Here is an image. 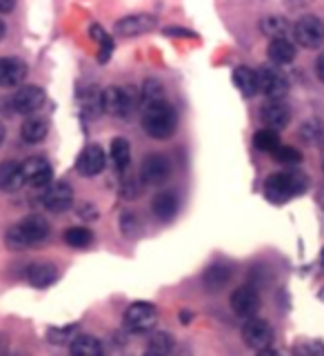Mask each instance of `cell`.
<instances>
[{
	"label": "cell",
	"mask_w": 324,
	"mask_h": 356,
	"mask_svg": "<svg viewBox=\"0 0 324 356\" xmlns=\"http://www.w3.org/2000/svg\"><path fill=\"white\" fill-rule=\"evenodd\" d=\"M320 265H322V270H324V250H322V254H320Z\"/></svg>",
	"instance_id": "44"
},
{
	"label": "cell",
	"mask_w": 324,
	"mask_h": 356,
	"mask_svg": "<svg viewBox=\"0 0 324 356\" xmlns=\"http://www.w3.org/2000/svg\"><path fill=\"white\" fill-rule=\"evenodd\" d=\"M27 278L31 285L36 287H49L56 278H58V270L51 263H33L27 270Z\"/></svg>",
	"instance_id": "20"
},
{
	"label": "cell",
	"mask_w": 324,
	"mask_h": 356,
	"mask_svg": "<svg viewBox=\"0 0 324 356\" xmlns=\"http://www.w3.org/2000/svg\"><path fill=\"white\" fill-rule=\"evenodd\" d=\"M231 307H233V312H236L238 316H244V318L253 316L255 312L260 309V294H258V289L251 287V285L238 287L236 292L231 294Z\"/></svg>",
	"instance_id": "11"
},
{
	"label": "cell",
	"mask_w": 324,
	"mask_h": 356,
	"mask_svg": "<svg viewBox=\"0 0 324 356\" xmlns=\"http://www.w3.org/2000/svg\"><path fill=\"white\" fill-rule=\"evenodd\" d=\"M316 74H318L320 81L324 83V54H320L318 60H316Z\"/></svg>",
	"instance_id": "38"
},
{
	"label": "cell",
	"mask_w": 324,
	"mask_h": 356,
	"mask_svg": "<svg viewBox=\"0 0 324 356\" xmlns=\"http://www.w3.org/2000/svg\"><path fill=\"white\" fill-rule=\"evenodd\" d=\"M164 33H169V36H194L191 31H185V29H164Z\"/></svg>",
	"instance_id": "40"
},
{
	"label": "cell",
	"mask_w": 324,
	"mask_h": 356,
	"mask_svg": "<svg viewBox=\"0 0 324 356\" xmlns=\"http://www.w3.org/2000/svg\"><path fill=\"white\" fill-rule=\"evenodd\" d=\"M155 25H158V20H155L151 14H136V16H127L118 20L116 25V33L118 36H140V33H147L151 29H155Z\"/></svg>",
	"instance_id": "13"
},
{
	"label": "cell",
	"mask_w": 324,
	"mask_h": 356,
	"mask_svg": "<svg viewBox=\"0 0 324 356\" xmlns=\"http://www.w3.org/2000/svg\"><path fill=\"white\" fill-rule=\"evenodd\" d=\"M140 98L144 105L149 103H158V100H164V89L158 81H153V78H149V81H144L142 87H140Z\"/></svg>",
	"instance_id": "30"
},
{
	"label": "cell",
	"mask_w": 324,
	"mask_h": 356,
	"mask_svg": "<svg viewBox=\"0 0 324 356\" xmlns=\"http://www.w3.org/2000/svg\"><path fill=\"white\" fill-rule=\"evenodd\" d=\"M291 120V109L287 103H282V98H271V103H266L262 107V122L271 129H284Z\"/></svg>",
	"instance_id": "16"
},
{
	"label": "cell",
	"mask_w": 324,
	"mask_h": 356,
	"mask_svg": "<svg viewBox=\"0 0 324 356\" xmlns=\"http://www.w3.org/2000/svg\"><path fill=\"white\" fill-rule=\"evenodd\" d=\"M44 103V92L36 85L20 87L18 92L11 96V107L18 114H33L36 109H40Z\"/></svg>",
	"instance_id": "10"
},
{
	"label": "cell",
	"mask_w": 324,
	"mask_h": 356,
	"mask_svg": "<svg viewBox=\"0 0 324 356\" xmlns=\"http://www.w3.org/2000/svg\"><path fill=\"white\" fill-rule=\"evenodd\" d=\"M275 161L278 163H284V165H298L300 161H302V154H300L296 147H278L273 152Z\"/></svg>",
	"instance_id": "33"
},
{
	"label": "cell",
	"mask_w": 324,
	"mask_h": 356,
	"mask_svg": "<svg viewBox=\"0 0 324 356\" xmlns=\"http://www.w3.org/2000/svg\"><path fill=\"white\" fill-rule=\"evenodd\" d=\"M120 229L127 234V236H133L136 232H140V220L136 218L133 211H125L120 218Z\"/></svg>",
	"instance_id": "34"
},
{
	"label": "cell",
	"mask_w": 324,
	"mask_h": 356,
	"mask_svg": "<svg viewBox=\"0 0 324 356\" xmlns=\"http://www.w3.org/2000/svg\"><path fill=\"white\" fill-rule=\"evenodd\" d=\"M253 145H255V149H260V152H271V154H273L278 147H280V136H278V129H271V127L260 129V131L253 136Z\"/></svg>",
	"instance_id": "28"
},
{
	"label": "cell",
	"mask_w": 324,
	"mask_h": 356,
	"mask_svg": "<svg viewBox=\"0 0 324 356\" xmlns=\"http://www.w3.org/2000/svg\"><path fill=\"white\" fill-rule=\"evenodd\" d=\"M140 92L136 87H107L105 89V111L118 118H129L140 105Z\"/></svg>",
	"instance_id": "4"
},
{
	"label": "cell",
	"mask_w": 324,
	"mask_h": 356,
	"mask_svg": "<svg viewBox=\"0 0 324 356\" xmlns=\"http://www.w3.org/2000/svg\"><path fill=\"white\" fill-rule=\"evenodd\" d=\"M111 51H114V40L107 33V36L100 40V63H107L111 58Z\"/></svg>",
	"instance_id": "35"
},
{
	"label": "cell",
	"mask_w": 324,
	"mask_h": 356,
	"mask_svg": "<svg viewBox=\"0 0 324 356\" xmlns=\"http://www.w3.org/2000/svg\"><path fill=\"white\" fill-rule=\"evenodd\" d=\"M65 241L71 245V248H87L89 243L94 241V236H92V232H89L87 227H69L65 232Z\"/></svg>",
	"instance_id": "31"
},
{
	"label": "cell",
	"mask_w": 324,
	"mask_h": 356,
	"mask_svg": "<svg viewBox=\"0 0 324 356\" xmlns=\"http://www.w3.org/2000/svg\"><path fill=\"white\" fill-rule=\"evenodd\" d=\"M180 318H182V323H185V325H187V323H191L194 314H191V312H182V314H180Z\"/></svg>",
	"instance_id": "41"
},
{
	"label": "cell",
	"mask_w": 324,
	"mask_h": 356,
	"mask_svg": "<svg viewBox=\"0 0 324 356\" xmlns=\"http://www.w3.org/2000/svg\"><path fill=\"white\" fill-rule=\"evenodd\" d=\"M320 298H324V289H322V292H320Z\"/></svg>",
	"instance_id": "45"
},
{
	"label": "cell",
	"mask_w": 324,
	"mask_h": 356,
	"mask_svg": "<svg viewBox=\"0 0 324 356\" xmlns=\"http://www.w3.org/2000/svg\"><path fill=\"white\" fill-rule=\"evenodd\" d=\"M105 152L98 147V145H89L80 152L76 161V170L80 172L83 176H98L100 172L105 170Z\"/></svg>",
	"instance_id": "14"
},
{
	"label": "cell",
	"mask_w": 324,
	"mask_h": 356,
	"mask_svg": "<svg viewBox=\"0 0 324 356\" xmlns=\"http://www.w3.org/2000/svg\"><path fill=\"white\" fill-rule=\"evenodd\" d=\"M85 109L89 116H98L105 111V92H100L98 87H89L85 94Z\"/></svg>",
	"instance_id": "29"
},
{
	"label": "cell",
	"mask_w": 324,
	"mask_h": 356,
	"mask_svg": "<svg viewBox=\"0 0 324 356\" xmlns=\"http://www.w3.org/2000/svg\"><path fill=\"white\" fill-rule=\"evenodd\" d=\"M71 203H74V189L67 183H53V185H49L47 189H44V194H42L44 209L53 211V214L69 209Z\"/></svg>",
	"instance_id": "9"
},
{
	"label": "cell",
	"mask_w": 324,
	"mask_h": 356,
	"mask_svg": "<svg viewBox=\"0 0 324 356\" xmlns=\"http://www.w3.org/2000/svg\"><path fill=\"white\" fill-rule=\"evenodd\" d=\"M171 176V163L162 154H149L140 167V181L144 185H162Z\"/></svg>",
	"instance_id": "6"
},
{
	"label": "cell",
	"mask_w": 324,
	"mask_h": 356,
	"mask_svg": "<svg viewBox=\"0 0 324 356\" xmlns=\"http://www.w3.org/2000/svg\"><path fill=\"white\" fill-rule=\"evenodd\" d=\"M71 354L76 356H100L103 354V345L94 337H78L71 343Z\"/></svg>",
	"instance_id": "26"
},
{
	"label": "cell",
	"mask_w": 324,
	"mask_h": 356,
	"mask_svg": "<svg viewBox=\"0 0 324 356\" xmlns=\"http://www.w3.org/2000/svg\"><path fill=\"white\" fill-rule=\"evenodd\" d=\"M47 120L44 118H27L22 122L20 134H22V140L25 143H40L44 136H47Z\"/></svg>",
	"instance_id": "24"
},
{
	"label": "cell",
	"mask_w": 324,
	"mask_h": 356,
	"mask_svg": "<svg viewBox=\"0 0 324 356\" xmlns=\"http://www.w3.org/2000/svg\"><path fill=\"white\" fill-rule=\"evenodd\" d=\"M171 350H173V339L164 332L155 334V337L149 341V348H147L149 354H169Z\"/></svg>",
	"instance_id": "32"
},
{
	"label": "cell",
	"mask_w": 324,
	"mask_h": 356,
	"mask_svg": "<svg viewBox=\"0 0 324 356\" xmlns=\"http://www.w3.org/2000/svg\"><path fill=\"white\" fill-rule=\"evenodd\" d=\"M233 83L240 89V92L251 98L260 92V85H258V72L249 70V67H238L236 72H233Z\"/></svg>",
	"instance_id": "22"
},
{
	"label": "cell",
	"mask_w": 324,
	"mask_h": 356,
	"mask_svg": "<svg viewBox=\"0 0 324 356\" xmlns=\"http://www.w3.org/2000/svg\"><path fill=\"white\" fill-rule=\"evenodd\" d=\"M25 183H27V178H25L22 165H18L14 161L0 163V189H5V192H16V189H20Z\"/></svg>",
	"instance_id": "17"
},
{
	"label": "cell",
	"mask_w": 324,
	"mask_h": 356,
	"mask_svg": "<svg viewBox=\"0 0 324 356\" xmlns=\"http://www.w3.org/2000/svg\"><path fill=\"white\" fill-rule=\"evenodd\" d=\"M22 170H25L27 183H31L33 187H49L51 185L53 170H51L49 161L40 159V156H36V159H27L22 163Z\"/></svg>",
	"instance_id": "12"
},
{
	"label": "cell",
	"mask_w": 324,
	"mask_h": 356,
	"mask_svg": "<svg viewBox=\"0 0 324 356\" xmlns=\"http://www.w3.org/2000/svg\"><path fill=\"white\" fill-rule=\"evenodd\" d=\"M309 187V181L305 174L300 172H280L271 174L264 183V196L271 203H287L289 198L302 194Z\"/></svg>",
	"instance_id": "2"
},
{
	"label": "cell",
	"mask_w": 324,
	"mask_h": 356,
	"mask_svg": "<svg viewBox=\"0 0 324 356\" xmlns=\"http://www.w3.org/2000/svg\"><path fill=\"white\" fill-rule=\"evenodd\" d=\"M242 339L251 350L264 352L273 341V330L266 321L249 316V321L244 323V327H242Z\"/></svg>",
	"instance_id": "7"
},
{
	"label": "cell",
	"mask_w": 324,
	"mask_h": 356,
	"mask_svg": "<svg viewBox=\"0 0 324 356\" xmlns=\"http://www.w3.org/2000/svg\"><path fill=\"white\" fill-rule=\"evenodd\" d=\"M78 211H80L83 218H96V207H92V205H83Z\"/></svg>",
	"instance_id": "39"
},
{
	"label": "cell",
	"mask_w": 324,
	"mask_h": 356,
	"mask_svg": "<svg viewBox=\"0 0 324 356\" xmlns=\"http://www.w3.org/2000/svg\"><path fill=\"white\" fill-rule=\"evenodd\" d=\"M27 65L18 58H0V85L16 87L25 81Z\"/></svg>",
	"instance_id": "18"
},
{
	"label": "cell",
	"mask_w": 324,
	"mask_h": 356,
	"mask_svg": "<svg viewBox=\"0 0 324 356\" xmlns=\"http://www.w3.org/2000/svg\"><path fill=\"white\" fill-rule=\"evenodd\" d=\"M231 276H233V270L229 265L216 263V265L207 267V272L203 276V283H205V287L209 289V292H220V289H225V285H229Z\"/></svg>",
	"instance_id": "19"
},
{
	"label": "cell",
	"mask_w": 324,
	"mask_h": 356,
	"mask_svg": "<svg viewBox=\"0 0 324 356\" xmlns=\"http://www.w3.org/2000/svg\"><path fill=\"white\" fill-rule=\"evenodd\" d=\"M155 318H158V312H155V307L151 303H133L125 314L127 325L138 332L153 327Z\"/></svg>",
	"instance_id": "15"
},
{
	"label": "cell",
	"mask_w": 324,
	"mask_h": 356,
	"mask_svg": "<svg viewBox=\"0 0 324 356\" xmlns=\"http://www.w3.org/2000/svg\"><path fill=\"white\" fill-rule=\"evenodd\" d=\"M5 31H7V27H5V22H3V20H0V40H3V38H5Z\"/></svg>",
	"instance_id": "43"
},
{
	"label": "cell",
	"mask_w": 324,
	"mask_h": 356,
	"mask_svg": "<svg viewBox=\"0 0 324 356\" xmlns=\"http://www.w3.org/2000/svg\"><path fill=\"white\" fill-rule=\"evenodd\" d=\"M258 85H260V92L266 98H284L289 92L287 76L278 70V67H271V65H264L258 70Z\"/></svg>",
	"instance_id": "8"
},
{
	"label": "cell",
	"mask_w": 324,
	"mask_h": 356,
	"mask_svg": "<svg viewBox=\"0 0 324 356\" xmlns=\"http://www.w3.org/2000/svg\"><path fill=\"white\" fill-rule=\"evenodd\" d=\"M49 225L42 216H29L25 220H20L18 225H14L7 232V245L11 250H25L29 245H36L40 241L47 238Z\"/></svg>",
	"instance_id": "3"
},
{
	"label": "cell",
	"mask_w": 324,
	"mask_h": 356,
	"mask_svg": "<svg viewBox=\"0 0 324 356\" xmlns=\"http://www.w3.org/2000/svg\"><path fill=\"white\" fill-rule=\"evenodd\" d=\"M269 58L275 65H289L296 60V44L284 38H271L269 42Z\"/></svg>",
	"instance_id": "21"
},
{
	"label": "cell",
	"mask_w": 324,
	"mask_h": 356,
	"mask_svg": "<svg viewBox=\"0 0 324 356\" xmlns=\"http://www.w3.org/2000/svg\"><path fill=\"white\" fill-rule=\"evenodd\" d=\"M16 7V0H0V14H9V11H14Z\"/></svg>",
	"instance_id": "37"
},
{
	"label": "cell",
	"mask_w": 324,
	"mask_h": 356,
	"mask_svg": "<svg viewBox=\"0 0 324 356\" xmlns=\"http://www.w3.org/2000/svg\"><path fill=\"white\" fill-rule=\"evenodd\" d=\"M5 136H7V131H5V125H3V122H0V145L5 143Z\"/></svg>",
	"instance_id": "42"
},
{
	"label": "cell",
	"mask_w": 324,
	"mask_h": 356,
	"mask_svg": "<svg viewBox=\"0 0 324 356\" xmlns=\"http://www.w3.org/2000/svg\"><path fill=\"white\" fill-rule=\"evenodd\" d=\"M151 209H153L155 218L171 220L176 216V211H178V198L171 192H162V194H158L153 198Z\"/></svg>",
	"instance_id": "23"
},
{
	"label": "cell",
	"mask_w": 324,
	"mask_h": 356,
	"mask_svg": "<svg viewBox=\"0 0 324 356\" xmlns=\"http://www.w3.org/2000/svg\"><path fill=\"white\" fill-rule=\"evenodd\" d=\"M293 38L300 47L318 49L324 42V22L318 16H305L293 25Z\"/></svg>",
	"instance_id": "5"
},
{
	"label": "cell",
	"mask_w": 324,
	"mask_h": 356,
	"mask_svg": "<svg viewBox=\"0 0 324 356\" xmlns=\"http://www.w3.org/2000/svg\"><path fill=\"white\" fill-rule=\"evenodd\" d=\"M111 161H114L118 170H127L131 161V145L127 138H114V143H111Z\"/></svg>",
	"instance_id": "27"
},
{
	"label": "cell",
	"mask_w": 324,
	"mask_h": 356,
	"mask_svg": "<svg viewBox=\"0 0 324 356\" xmlns=\"http://www.w3.org/2000/svg\"><path fill=\"white\" fill-rule=\"evenodd\" d=\"M260 29L264 36H269V38H284L289 29H291V25H289L282 16H266L260 22Z\"/></svg>",
	"instance_id": "25"
},
{
	"label": "cell",
	"mask_w": 324,
	"mask_h": 356,
	"mask_svg": "<svg viewBox=\"0 0 324 356\" xmlns=\"http://www.w3.org/2000/svg\"><path fill=\"white\" fill-rule=\"evenodd\" d=\"M142 127L151 138H171L178 127V116L176 109L167 103V100H158V103H149L142 109Z\"/></svg>",
	"instance_id": "1"
},
{
	"label": "cell",
	"mask_w": 324,
	"mask_h": 356,
	"mask_svg": "<svg viewBox=\"0 0 324 356\" xmlns=\"http://www.w3.org/2000/svg\"><path fill=\"white\" fill-rule=\"evenodd\" d=\"M138 189H140V185L136 181V176H129L127 181H125V185H122V194H125L127 198H136L138 196Z\"/></svg>",
	"instance_id": "36"
}]
</instances>
